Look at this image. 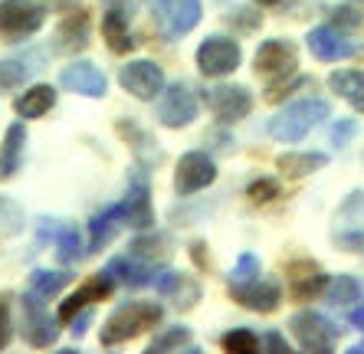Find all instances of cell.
Returning <instances> with one entry per match:
<instances>
[{"instance_id":"1","label":"cell","mask_w":364,"mask_h":354,"mask_svg":"<svg viewBox=\"0 0 364 354\" xmlns=\"http://www.w3.org/2000/svg\"><path fill=\"white\" fill-rule=\"evenodd\" d=\"M328 118V102L325 99H302V102H292L279 115L269 122V135L276 141H286V144H296L302 141L315 125H322Z\"/></svg>"},{"instance_id":"2","label":"cell","mask_w":364,"mask_h":354,"mask_svg":"<svg viewBox=\"0 0 364 354\" xmlns=\"http://www.w3.org/2000/svg\"><path fill=\"white\" fill-rule=\"evenodd\" d=\"M161 305L158 302H128L109 315V321L102 325V345H122L128 338H138L141 331L154 328L161 321Z\"/></svg>"},{"instance_id":"3","label":"cell","mask_w":364,"mask_h":354,"mask_svg":"<svg viewBox=\"0 0 364 354\" xmlns=\"http://www.w3.org/2000/svg\"><path fill=\"white\" fill-rule=\"evenodd\" d=\"M151 7L154 23L164 30V36L178 40L191 33L200 23V0H144Z\"/></svg>"},{"instance_id":"4","label":"cell","mask_w":364,"mask_h":354,"mask_svg":"<svg viewBox=\"0 0 364 354\" xmlns=\"http://www.w3.org/2000/svg\"><path fill=\"white\" fill-rule=\"evenodd\" d=\"M46 299L40 295L26 292L23 295V321H20V331H23V341L33 348H50L56 345V338H60V321L50 315L46 309Z\"/></svg>"},{"instance_id":"5","label":"cell","mask_w":364,"mask_h":354,"mask_svg":"<svg viewBox=\"0 0 364 354\" xmlns=\"http://www.w3.org/2000/svg\"><path fill=\"white\" fill-rule=\"evenodd\" d=\"M46 23V10L33 0H0V36L20 40L33 36Z\"/></svg>"},{"instance_id":"6","label":"cell","mask_w":364,"mask_h":354,"mask_svg":"<svg viewBox=\"0 0 364 354\" xmlns=\"http://www.w3.org/2000/svg\"><path fill=\"white\" fill-rule=\"evenodd\" d=\"M240 59H243L240 43L227 40V36H207V40L197 46V66H200L203 76H210V79L230 76V73L240 66Z\"/></svg>"},{"instance_id":"7","label":"cell","mask_w":364,"mask_h":354,"mask_svg":"<svg viewBox=\"0 0 364 354\" xmlns=\"http://www.w3.org/2000/svg\"><path fill=\"white\" fill-rule=\"evenodd\" d=\"M289 328H292V335L299 338V345H302L305 351H331L335 341H338V335H341V328H335V325L318 312L292 315Z\"/></svg>"},{"instance_id":"8","label":"cell","mask_w":364,"mask_h":354,"mask_svg":"<svg viewBox=\"0 0 364 354\" xmlns=\"http://www.w3.org/2000/svg\"><path fill=\"white\" fill-rule=\"evenodd\" d=\"M296 66H299V56H296V46L289 40H266L256 50V76L269 79V82L292 76Z\"/></svg>"},{"instance_id":"9","label":"cell","mask_w":364,"mask_h":354,"mask_svg":"<svg viewBox=\"0 0 364 354\" xmlns=\"http://www.w3.org/2000/svg\"><path fill=\"white\" fill-rule=\"evenodd\" d=\"M213 181H217V164H213V158H207L203 151H191V154H184L178 164L174 191H178L181 197H191V194H197V191H203V187H210Z\"/></svg>"},{"instance_id":"10","label":"cell","mask_w":364,"mask_h":354,"mask_svg":"<svg viewBox=\"0 0 364 354\" xmlns=\"http://www.w3.org/2000/svg\"><path fill=\"white\" fill-rule=\"evenodd\" d=\"M119 82L125 85L128 92L135 95V99H154V95H161L164 89V73L158 63H151V59H135V63H128V66H122L119 73Z\"/></svg>"},{"instance_id":"11","label":"cell","mask_w":364,"mask_h":354,"mask_svg":"<svg viewBox=\"0 0 364 354\" xmlns=\"http://www.w3.org/2000/svg\"><path fill=\"white\" fill-rule=\"evenodd\" d=\"M158 118L168 128H184L197 118V99L184 82H174L164 89L161 102H158Z\"/></svg>"},{"instance_id":"12","label":"cell","mask_w":364,"mask_h":354,"mask_svg":"<svg viewBox=\"0 0 364 354\" xmlns=\"http://www.w3.org/2000/svg\"><path fill=\"white\" fill-rule=\"evenodd\" d=\"M207 105L213 109V115L220 118V122H240V118L250 115V109H253V95H250V89H243V85H217V89H210V95H207Z\"/></svg>"},{"instance_id":"13","label":"cell","mask_w":364,"mask_h":354,"mask_svg":"<svg viewBox=\"0 0 364 354\" xmlns=\"http://www.w3.org/2000/svg\"><path fill=\"white\" fill-rule=\"evenodd\" d=\"M60 85L69 89V92L85 95V99H102L105 89H109V79L92 63H73V66H66L60 73Z\"/></svg>"},{"instance_id":"14","label":"cell","mask_w":364,"mask_h":354,"mask_svg":"<svg viewBox=\"0 0 364 354\" xmlns=\"http://www.w3.org/2000/svg\"><path fill=\"white\" fill-rule=\"evenodd\" d=\"M230 292H233V299H237L240 305H246L250 312H259V315L276 312L282 302L279 282H269V279H253V282H246V286H233Z\"/></svg>"},{"instance_id":"15","label":"cell","mask_w":364,"mask_h":354,"mask_svg":"<svg viewBox=\"0 0 364 354\" xmlns=\"http://www.w3.org/2000/svg\"><path fill=\"white\" fill-rule=\"evenodd\" d=\"M309 50H312L315 59L322 63H338V59H348L358 53V43L348 40L345 33H338L335 26H315L309 33Z\"/></svg>"},{"instance_id":"16","label":"cell","mask_w":364,"mask_h":354,"mask_svg":"<svg viewBox=\"0 0 364 354\" xmlns=\"http://www.w3.org/2000/svg\"><path fill=\"white\" fill-rule=\"evenodd\" d=\"M109 295H112V272H99V276H92L85 286H79L76 292L60 305V321H73L76 312H82L85 305L102 302V299H109Z\"/></svg>"},{"instance_id":"17","label":"cell","mask_w":364,"mask_h":354,"mask_svg":"<svg viewBox=\"0 0 364 354\" xmlns=\"http://www.w3.org/2000/svg\"><path fill=\"white\" fill-rule=\"evenodd\" d=\"M325 286H328V276H325L315 262L302 259V262H292V266H289V292L296 295L299 302L315 299Z\"/></svg>"},{"instance_id":"18","label":"cell","mask_w":364,"mask_h":354,"mask_svg":"<svg viewBox=\"0 0 364 354\" xmlns=\"http://www.w3.org/2000/svg\"><path fill=\"white\" fill-rule=\"evenodd\" d=\"M151 286L158 289L161 295L174 299V305H178V309H191V305L200 299V286H197L191 276H184V272H171V269L154 272Z\"/></svg>"},{"instance_id":"19","label":"cell","mask_w":364,"mask_h":354,"mask_svg":"<svg viewBox=\"0 0 364 354\" xmlns=\"http://www.w3.org/2000/svg\"><path fill=\"white\" fill-rule=\"evenodd\" d=\"M125 207V223L135 230H144L154 223V210H151V197H148V184H144V177H132V184H128V194L122 200Z\"/></svg>"},{"instance_id":"20","label":"cell","mask_w":364,"mask_h":354,"mask_svg":"<svg viewBox=\"0 0 364 354\" xmlns=\"http://www.w3.org/2000/svg\"><path fill=\"white\" fill-rule=\"evenodd\" d=\"M122 227H125V207H122V203H112V207H105L102 213H95L92 223H89V230H92V240H89V250H85V253H95V250H102V246L109 243V240L119 233Z\"/></svg>"},{"instance_id":"21","label":"cell","mask_w":364,"mask_h":354,"mask_svg":"<svg viewBox=\"0 0 364 354\" xmlns=\"http://www.w3.org/2000/svg\"><path fill=\"white\" fill-rule=\"evenodd\" d=\"M40 56H17L0 63V92H14L40 73Z\"/></svg>"},{"instance_id":"22","label":"cell","mask_w":364,"mask_h":354,"mask_svg":"<svg viewBox=\"0 0 364 354\" xmlns=\"http://www.w3.org/2000/svg\"><path fill=\"white\" fill-rule=\"evenodd\" d=\"M23 144H26V128L23 122L7 128L4 135V144H0V177H14L23 161Z\"/></svg>"},{"instance_id":"23","label":"cell","mask_w":364,"mask_h":354,"mask_svg":"<svg viewBox=\"0 0 364 354\" xmlns=\"http://www.w3.org/2000/svg\"><path fill=\"white\" fill-rule=\"evenodd\" d=\"M56 105V89L53 85H33V89H26L17 102H14V109H17L20 118H40Z\"/></svg>"},{"instance_id":"24","label":"cell","mask_w":364,"mask_h":354,"mask_svg":"<svg viewBox=\"0 0 364 354\" xmlns=\"http://www.w3.org/2000/svg\"><path fill=\"white\" fill-rule=\"evenodd\" d=\"M328 82L351 109L364 112V73H358V69H338V73H331Z\"/></svg>"},{"instance_id":"25","label":"cell","mask_w":364,"mask_h":354,"mask_svg":"<svg viewBox=\"0 0 364 354\" xmlns=\"http://www.w3.org/2000/svg\"><path fill=\"white\" fill-rule=\"evenodd\" d=\"M102 36L109 40V50L112 53H128L135 46L132 33H128V17L122 10H105V17H102Z\"/></svg>"},{"instance_id":"26","label":"cell","mask_w":364,"mask_h":354,"mask_svg":"<svg viewBox=\"0 0 364 354\" xmlns=\"http://www.w3.org/2000/svg\"><path fill=\"white\" fill-rule=\"evenodd\" d=\"M109 272L112 276H119L125 286L132 289H141V286H151L154 282V269H148V266H141V259H135V256H119V259L109 262Z\"/></svg>"},{"instance_id":"27","label":"cell","mask_w":364,"mask_h":354,"mask_svg":"<svg viewBox=\"0 0 364 354\" xmlns=\"http://www.w3.org/2000/svg\"><path fill=\"white\" fill-rule=\"evenodd\" d=\"M328 302L351 309V305L364 302V282L358 276H335L328 286Z\"/></svg>"},{"instance_id":"28","label":"cell","mask_w":364,"mask_h":354,"mask_svg":"<svg viewBox=\"0 0 364 354\" xmlns=\"http://www.w3.org/2000/svg\"><path fill=\"white\" fill-rule=\"evenodd\" d=\"M69 282H73V276H69L66 269H56V272L36 269L33 276H30V289H26V292L40 295V299H53V295H60Z\"/></svg>"},{"instance_id":"29","label":"cell","mask_w":364,"mask_h":354,"mask_svg":"<svg viewBox=\"0 0 364 354\" xmlns=\"http://www.w3.org/2000/svg\"><path fill=\"white\" fill-rule=\"evenodd\" d=\"M60 40H63V50H85L89 46V17L82 10L69 14L60 26Z\"/></svg>"},{"instance_id":"30","label":"cell","mask_w":364,"mask_h":354,"mask_svg":"<svg viewBox=\"0 0 364 354\" xmlns=\"http://www.w3.org/2000/svg\"><path fill=\"white\" fill-rule=\"evenodd\" d=\"M328 158L322 151H299V154H282L279 158V171L289 177H302V174H312V171L325 168Z\"/></svg>"},{"instance_id":"31","label":"cell","mask_w":364,"mask_h":354,"mask_svg":"<svg viewBox=\"0 0 364 354\" xmlns=\"http://www.w3.org/2000/svg\"><path fill=\"white\" fill-rule=\"evenodd\" d=\"M82 240H79V230L76 227H63L60 233H56V256H60V262H76L79 256H82Z\"/></svg>"},{"instance_id":"32","label":"cell","mask_w":364,"mask_h":354,"mask_svg":"<svg viewBox=\"0 0 364 354\" xmlns=\"http://www.w3.org/2000/svg\"><path fill=\"white\" fill-rule=\"evenodd\" d=\"M168 246H171L168 236H161V233L141 236V240H135V243H132V256H135V259H164V256L171 253Z\"/></svg>"},{"instance_id":"33","label":"cell","mask_w":364,"mask_h":354,"mask_svg":"<svg viewBox=\"0 0 364 354\" xmlns=\"http://www.w3.org/2000/svg\"><path fill=\"white\" fill-rule=\"evenodd\" d=\"M220 345L227 348L230 354H253V351H259V345H263V341H259V338H256L250 328H233V331H227V335H223Z\"/></svg>"},{"instance_id":"34","label":"cell","mask_w":364,"mask_h":354,"mask_svg":"<svg viewBox=\"0 0 364 354\" xmlns=\"http://www.w3.org/2000/svg\"><path fill=\"white\" fill-rule=\"evenodd\" d=\"M184 345H191V328H184V325H174V328H168L164 335H158L151 341V354L174 351V348H184Z\"/></svg>"},{"instance_id":"35","label":"cell","mask_w":364,"mask_h":354,"mask_svg":"<svg viewBox=\"0 0 364 354\" xmlns=\"http://www.w3.org/2000/svg\"><path fill=\"white\" fill-rule=\"evenodd\" d=\"M253 279H259V259H256L253 253H243L237 259V269L230 272V289L246 286V282H253Z\"/></svg>"},{"instance_id":"36","label":"cell","mask_w":364,"mask_h":354,"mask_svg":"<svg viewBox=\"0 0 364 354\" xmlns=\"http://www.w3.org/2000/svg\"><path fill=\"white\" fill-rule=\"evenodd\" d=\"M272 197H279V184L276 181H256V184H250V200L253 203H269Z\"/></svg>"},{"instance_id":"37","label":"cell","mask_w":364,"mask_h":354,"mask_svg":"<svg viewBox=\"0 0 364 354\" xmlns=\"http://www.w3.org/2000/svg\"><path fill=\"white\" fill-rule=\"evenodd\" d=\"M335 240H338V246L341 250H348V253H364V227H355V230H348V233H338Z\"/></svg>"},{"instance_id":"38","label":"cell","mask_w":364,"mask_h":354,"mask_svg":"<svg viewBox=\"0 0 364 354\" xmlns=\"http://www.w3.org/2000/svg\"><path fill=\"white\" fill-rule=\"evenodd\" d=\"M355 132H358V125L355 122H351V118H341V122H335V125H331V144H348L351 141V138H355Z\"/></svg>"},{"instance_id":"39","label":"cell","mask_w":364,"mask_h":354,"mask_svg":"<svg viewBox=\"0 0 364 354\" xmlns=\"http://www.w3.org/2000/svg\"><path fill=\"white\" fill-rule=\"evenodd\" d=\"M10 335H14V325H10V302H7V295H0V351L10 345Z\"/></svg>"},{"instance_id":"40","label":"cell","mask_w":364,"mask_h":354,"mask_svg":"<svg viewBox=\"0 0 364 354\" xmlns=\"http://www.w3.org/2000/svg\"><path fill=\"white\" fill-rule=\"evenodd\" d=\"M0 213L7 217V230H10V233H17V230H20V213H17V207H14L7 197H0Z\"/></svg>"},{"instance_id":"41","label":"cell","mask_w":364,"mask_h":354,"mask_svg":"<svg viewBox=\"0 0 364 354\" xmlns=\"http://www.w3.org/2000/svg\"><path fill=\"white\" fill-rule=\"evenodd\" d=\"M263 345L272 348V351H286V354H289V345H286V338H282V335H266Z\"/></svg>"},{"instance_id":"42","label":"cell","mask_w":364,"mask_h":354,"mask_svg":"<svg viewBox=\"0 0 364 354\" xmlns=\"http://www.w3.org/2000/svg\"><path fill=\"white\" fill-rule=\"evenodd\" d=\"M348 321L351 325H358V328H364V302H358L351 312H348Z\"/></svg>"},{"instance_id":"43","label":"cell","mask_w":364,"mask_h":354,"mask_svg":"<svg viewBox=\"0 0 364 354\" xmlns=\"http://www.w3.org/2000/svg\"><path fill=\"white\" fill-rule=\"evenodd\" d=\"M335 17H338V20H341V23H348V26H355V23H358V17H355V10H348V7L335 10Z\"/></svg>"},{"instance_id":"44","label":"cell","mask_w":364,"mask_h":354,"mask_svg":"<svg viewBox=\"0 0 364 354\" xmlns=\"http://www.w3.org/2000/svg\"><path fill=\"white\" fill-rule=\"evenodd\" d=\"M89 321H92V315L85 312V315H82V318H79V321H76V325H73V335H76V338H82V335H85V325H89Z\"/></svg>"},{"instance_id":"45","label":"cell","mask_w":364,"mask_h":354,"mask_svg":"<svg viewBox=\"0 0 364 354\" xmlns=\"http://www.w3.org/2000/svg\"><path fill=\"white\" fill-rule=\"evenodd\" d=\"M256 4H263V7H272V4H279V0H256Z\"/></svg>"},{"instance_id":"46","label":"cell","mask_w":364,"mask_h":354,"mask_svg":"<svg viewBox=\"0 0 364 354\" xmlns=\"http://www.w3.org/2000/svg\"><path fill=\"white\" fill-rule=\"evenodd\" d=\"M351 351H355V354H361V351H364V341H361V345H355V348H351Z\"/></svg>"}]
</instances>
